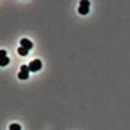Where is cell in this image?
Returning <instances> with one entry per match:
<instances>
[{
    "label": "cell",
    "mask_w": 130,
    "mask_h": 130,
    "mask_svg": "<svg viewBox=\"0 0 130 130\" xmlns=\"http://www.w3.org/2000/svg\"><path fill=\"white\" fill-rule=\"evenodd\" d=\"M20 46L26 48V49L29 51V49H32V48H33V43H32L30 41H29V39H25V38H23V39L20 41Z\"/></svg>",
    "instance_id": "cell-4"
},
{
    "label": "cell",
    "mask_w": 130,
    "mask_h": 130,
    "mask_svg": "<svg viewBox=\"0 0 130 130\" xmlns=\"http://www.w3.org/2000/svg\"><path fill=\"white\" fill-rule=\"evenodd\" d=\"M29 72H30V70H29L28 65H22V68H20V71H19V79H28L29 78Z\"/></svg>",
    "instance_id": "cell-1"
},
{
    "label": "cell",
    "mask_w": 130,
    "mask_h": 130,
    "mask_svg": "<svg viewBox=\"0 0 130 130\" xmlns=\"http://www.w3.org/2000/svg\"><path fill=\"white\" fill-rule=\"evenodd\" d=\"M28 49H26V48H23V46H20V48H19V49H18V54H19V55H20V56H26V55H28Z\"/></svg>",
    "instance_id": "cell-5"
},
{
    "label": "cell",
    "mask_w": 130,
    "mask_h": 130,
    "mask_svg": "<svg viewBox=\"0 0 130 130\" xmlns=\"http://www.w3.org/2000/svg\"><path fill=\"white\" fill-rule=\"evenodd\" d=\"M9 58H7V56H3V58H2V61H0V65H2V67H6V65L9 64Z\"/></svg>",
    "instance_id": "cell-6"
},
{
    "label": "cell",
    "mask_w": 130,
    "mask_h": 130,
    "mask_svg": "<svg viewBox=\"0 0 130 130\" xmlns=\"http://www.w3.org/2000/svg\"><path fill=\"white\" fill-rule=\"evenodd\" d=\"M28 67L30 70V72H36V71H39L42 68V62L39 59H33V61H30V64Z\"/></svg>",
    "instance_id": "cell-3"
},
{
    "label": "cell",
    "mask_w": 130,
    "mask_h": 130,
    "mask_svg": "<svg viewBox=\"0 0 130 130\" xmlns=\"http://www.w3.org/2000/svg\"><path fill=\"white\" fill-rule=\"evenodd\" d=\"M9 130H22V127H20L19 124H16V123H14V124H10Z\"/></svg>",
    "instance_id": "cell-7"
},
{
    "label": "cell",
    "mask_w": 130,
    "mask_h": 130,
    "mask_svg": "<svg viewBox=\"0 0 130 130\" xmlns=\"http://www.w3.org/2000/svg\"><path fill=\"white\" fill-rule=\"evenodd\" d=\"M90 10V2L87 0H83V2H79V7H78V12L79 14H87Z\"/></svg>",
    "instance_id": "cell-2"
}]
</instances>
